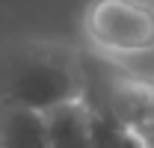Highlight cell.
<instances>
[{
  "mask_svg": "<svg viewBox=\"0 0 154 148\" xmlns=\"http://www.w3.org/2000/svg\"><path fill=\"white\" fill-rule=\"evenodd\" d=\"M0 148H48L45 116L18 104H0Z\"/></svg>",
  "mask_w": 154,
  "mask_h": 148,
  "instance_id": "cell-3",
  "label": "cell"
},
{
  "mask_svg": "<svg viewBox=\"0 0 154 148\" xmlns=\"http://www.w3.org/2000/svg\"><path fill=\"white\" fill-rule=\"evenodd\" d=\"M83 30L89 42L116 56L154 51V6L145 0H92Z\"/></svg>",
  "mask_w": 154,
  "mask_h": 148,
  "instance_id": "cell-2",
  "label": "cell"
},
{
  "mask_svg": "<svg viewBox=\"0 0 154 148\" xmlns=\"http://www.w3.org/2000/svg\"><path fill=\"white\" fill-rule=\"evenodd\" d=\"M89 139L92 148H145L139 133L128 128L110 107H89Z\"/></svg>",
  "mask_w": 154,
  "mask_h": 148,
  "instance_id": "cell-5",
  "label": "cell"
},
{
  "mask_svg": "<svg viewBox=\"0 0 154 148\" xmlns=\"http://www.w3.org/2000/svg\"><path fill=\"white\" fill-rule=\"evenodd\" d=\"M48 148H92L89 139V104L74 101L45 113Z\"/></svg>",
  "mask_w": 154,
  "mask_h": 148,
  "instance_id": "cell-4",
  "label": "cell"
},
{
  "mask_svg": "<svg viewBox=\"0 0 154 148\" xmlns=\"http://www.w3.org/2000/svg\"><path fill=\"white\" fill-rule=\"evenodd\" d=\"M74 101H86V71L74 48L38 39L0 48V104L45 116Z\"/></svg>",
  "mask_w": 154,
  "mask_h": 148,
  "instance_id": "cell-1",
  "label": "cell"
}]
</instances>
